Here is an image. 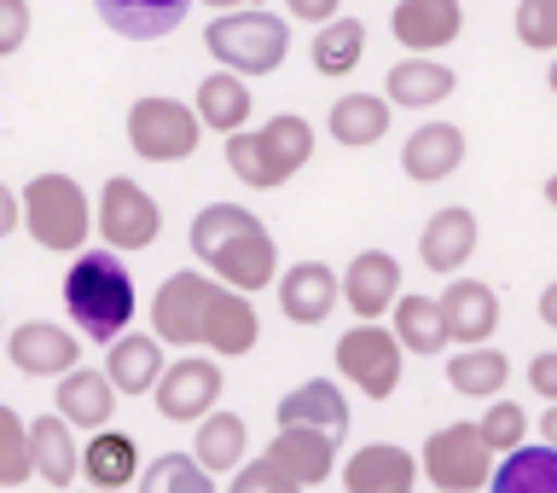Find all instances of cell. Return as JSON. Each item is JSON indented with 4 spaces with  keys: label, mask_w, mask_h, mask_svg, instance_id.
<instances>
[{
    "label": "cell",
    "mask_w": 557,
    "mask_h": 493,
    "mask_svg": "<svg viewBox=\"0 0 557 493\" xmlns=\"http://www.w3.org/2000/svg\"><path fill=\"white\" fill-rule=\"evenodd\" d=\"M151 331L169 348H209V355H250L261 343V320L256 303L233 285H221L215 273H169L151 296Z\"/></svg>",
    "instance_id": "1"
},
{
    "label": "cell",
    "mask_w": 557,
    "mask_h": 493,
    "mask_svg": "<svg viewBox=\"0 0 557 493\" xmlns=\"http://www.w3.org/2000/svg\"><path fill=\"white\" fill-rule=\"evenodd\" d=\"M191 256L203 261V273H215L221 285H233L244 296L268 291L278 273V244L261 226V215H250L244 204H209L191 221Z\"/></svg>",
    "instance_id": "2"
},
{
    "label": "cell",
    "mask_w": 557,
    "mask_h": 493,
    "mask_svg": "<svg viewBox=\"0 0 557 493\" xmlns=\"http://www.w3.org/2000/svg\"><path fill=\"white\" fill-rule=\"evenodd\" d=\"M64 313L87 343L128 337V325L139 313V291H134L128 261H122L116 250H104V244L99 250H82L64 273Z\"/></svg>",
    "instance_id": "3"
},
{
    "label": "cell",
    "mask_w": 557,
    "mask_h": 493,
    "mask_svg": "<svg viewBox=\"0 0 557 493\" xmlns=\"http://www.w3.org/2000/svg\"><path fill=\"white\" fill-rule=\"evenodd\" d=\"M308 157H313V122L296 111L226 139V169L250 192H278L296 169H308Z\"/></svg>",
    "instance_id": "4"
},
{
    "label": "cell",
    "mask_w": 557,
    "mask_h": 493,
    "mask_svg": "<svg viewBox=\"0 0 557 493\" xmlns=\"http://www.w3.org/2000/svg\"><path fill=\"white\" fill-rule=\"evenodd\" d=\"M99 226V209H87V192L70 174L47 169L24 186V233L52 256H82L87 233Z\"/></svg>",
    "instance_id": "5"
},
{
    "label": "cell",
    "mask_w": 557,
    "mask_h": 493,
    "mask_svg": "<svg viewBox=\"0 0 557 493\" xmlns=\"http://www.w3.org/2000/svg\"><path fill=\"white\" fill-rule=\"evenodd\" d=\"M209 59L233 76H273L290 59V29L273 12L244 7V12H215V24L203 29Z\"/></svg>",
    "instance_id": "6"
},
{
    "label": "cell",
    "mask_w": 557,
    "mask_h": 493,
    "mask_svg": "<svg viewBox=\"0 0 557 493\" xmlns=\"http://www.w3.org/2000/svg\"><path fill=\"white\" fill-rule=\"evenodd\" d=\"M424 482L435 493H487L499 470V453L487 447L482 424H442L424 442Z\"/></svg>",
    "instance_id": "7"
},
{
    "label": "cell",
    "mask_w": 557,
    "mask_h": 493,
    "mask_svg": "<svg viewBox=\"0 0 557 493\" xmlns=\"http://www.w3.org/2000/svg\"><path fill=\"white\" fill-rule=\"evenodd\" d=\"M337 372L355 383L366 400H389L400 390V372H407V348H400L395 325H348L337 337Z\"/></svg>",
    "instance_id": "8"
},
{
    "label": "cell",
    "mask_w": 557,
    "mask_h": 493,
    "mask_svg": "<svg viewBox=\"0 0 557 493\" xmlns=\"http://www.w3.org/2000/svg\"><path fill=\"white\" fill-rule=\"evenodd\" d=\"M198 139H203V116L186 111L181 99L151 94V99L128 104V146L146 163H186L198 151Z\"/></svg>",
    "instance_id": "9"
},
{
    "label": "cell",
    "mask_w": 557,
    "mask_h": 493,
    "mask_svg": "<svg viewBox=\"0 0 557 493\" xmlns=\"http://www.w3.org/2000/svg\"><path fill=\"white\" fill-rule=\"evenodd\" d=\"M157 233H163V209H157V198L139 181L116 174V181L99 186V238H104V250H116V256L151 250Z\"/></svg>",
    "instance_id": "10"
},
{
    "label": "cell",
    "mask_w": 557,
    "mask_h": 493,
    "mask_svg": "<svg viewBox=\"0 0 557 493\" xmlns=\"http://www.w3.org/2000/svg\"><path fill=\"white\" fill-rule=\"evenodd\" d=\"M215 400H221V366L215 360H203V355L169 360L163 383H157V412L169 424H203L209 412H221Z\"/></svg>",
    "instance_id": "11"
},
{
    "label": "cell",
    "mask_w": 557,
    "mask_h": 493,
    "mask_svg": "<svg viewBox=\"0 0 557 493\" xmlns=\"http://www.w3.org/2000/svg\"><path fill=\"white\" fill-rule=\"evenodd\" d=\"M7 355L24 378H70L82 366V331L70 325H47V320H24L12 325Z\"/></svg>",
    "instance_id": "12"
},
{
    "label": "cell",
    "mask_w": 557,
    "mask_h": 493,
    "mask_svg": "<svg viewBox=\"0 0 557 493\" xmlns=\"http://www.w3.org/2000/svg\"><path fill=\"white\" fill-rule=\"evenodd\" d=\"M395 303H400V261L389 250H360L343 273V308L355 320L377 325L383 313H395Z\"/></svg>",
    "instance_id": "13"
},
{
    "label": "cell",
    "mask_w": 557,
    "mask_h": 493,
    "mask_svg": "<svg viewBox=\"0 0 557 493\" xmlns=\"http://www.w3.org/2000/svg\"><path fill=\"white\" fill-rule=\"evenodd\" d=\"M389 29L412 59H424V52H442V47L459 41L465 12H459V0H400L389 12Z\"/></svg>",
    "instance_id": "14"
},
{
    "label": "cell",
    "mask_w": 557,
    "mask_h": 493,
    "mask_svg": "<svg viewBox=\"0 0 557 493\" xmlns=\"http://www.w3.org/2000/svg\"><path fill=\"white\" fill-rule=\"evenodd\" d=\"M343 303V279L325 261H296L278 279V313L290 325H325V313Z\"/></svg>",
    "instance_id": "15"
},
{
    "label": "cell",
    "mask_w": 557,
    "mask_h": 493,
    "mask_svg": "<svg viewBox=\"0 0 557 493\" xmlns=\"http://www.w3.org/2000/svg\"><path fill=\"white\" fill-rule=\"evenodd\" d=\"M418 256H424L430 273L459 279V268H465L470 256H476V215H470L465 204L435 209V215L424 221V233H418Z\"/></svg>",
    "instance_id": "16"
},
{
    "label": "cell",
    "mask_w": 557,
    "mask_h": 493,
    "mask_svg": "<svg viewBox=\"0 0 557 493\" xmlns=\"http://www.w3.org/2000/svg\"><path fill=\"white\" fill-rule=\"evenodd\" d=\"M442 313H447V331L459 348H482L499 331V296H494V285H482V279H447Z\"/></svg>",
    "instance_id": "17"
},
{
    "label": "cell",
    "mask_w": 557,
    "mask_h": 493,
    "mask_svg": "<svg viewBox=\"0 0 557 493\" xmlns=\"http://www.w3.org/2000/svg\"><path fill=\"white\" fill-rule=\"evenodd\" d=\"M418 465L407 447H395V442H372V447H360L355 459L343 465V488L348 493H412L418 488Z\"/></svg>",
    "instance_id": "18"
},
{
    "label": "cell",
    "mask_w": 557,
    "mask_h": 493,
    "mask_svg": "<svg viewBox=\"0 0 557 493\" xmlns=\"http://www.w3.org/2000/svg\"><path fill=\"white\" fill-rule=\"evenodd\" d=\"M163 337L157 331H128V337L111 343V355H104V372L122 395H157V383L169 372V355H163Z\"/></svg>",
    "instance_id": "19"
},
{
    "label": "cell",
    "mask_w": 557,
    "mask_h": 493,
    "mask_svg": "<svg viewBox=\"0 0 557 493\" xmlns=\"http://www.w3.org/2000/svg\"><path fill=\"white\" fill-rule=\"evenodd\" d=\"M459 163H465V128L459 122H418V134L400 146V169H407V181H418V186L447 181Z\"/></svg>",
    "instance_id": "20"
},
{
    "label": "cell",
    "mask_w": 557,
    "mask_h": 493,
    "mask_svg": "<svg viewBox=\"0 0 557 493\" xmlns=\"http://www.w3.org/2000/svg\"><path fill=\"white\" fill-rule=\"evenodd\" d=\"M278 430H320V435H348V400L331 378H308L278 400Z\"/></svg>",
    "instance_id": "21"
},
{
    "label": "cell",
    "mask_w": 557,
    "mask_h": 493,
    "mask_svg": "<svg viewBox=\"0 0 557 493\" xmlns=\"http://www.w3.org/2000/svg\"><path fill=\"white\" fill-rule=\"evenodd\" d=\"M116 383L111 372H94V366H76L70 378H59V418H70L76 430L87 435H99V430H111V418H116Z\"/></svg>",
    "instance_id": "22"
},
{
    "label": "cell",
    "mask_w": 557,
    "mask_h": 493,
    "mask_svg": "<svg viewBox=\"0 0 557 493\" xmlns=\"http://www.w3.org/2000/svg\"><path fill=\"white\" fill-rule=\"evenodd\" d=\"M29 442H35V477L47 488L70 493V482L82 477V447H76V424L59 412H41L29 418Z\"/></svg>",
    "instance_id": "23"
},
{
    "label": "cell",
    "mask_w": 557,
    "mask_h": 493,
    "mask_svg": "<svg viewBox=\"0 0 557 493\" xmlns=\"http://www.w3.org/2000/svg\"><path fill=\"white\" fill-rule=\"evenodd\" d=\"M268 459L285 470L290 482L320 488L331 470H337V435H320V430H273Z\"/></svg>",
    "instance_id": "24"
},
{
    "label": "cell",
    "mask_w": 557,
    "mask_h": 493,
    "mask_svg": "<svg viewBox=\"0 0 557 493\" xmlns=\"http://www.w3.org/2000/svg\"><path fill=\"white\" fill-rule=\"evenodd\" d=\"M94 7L122 41H163L169 29L186 24L191 0H94Z\"/></svg>",
    "instance_id": "25"
},
{
    "label": "cell",
    "mask_w": 557,
    "mask_h": 493,
    "mask_svg": "<svg viewBox=\"0 0 557 493\" xmlns=\"http://www.w3.org/2000/svg\"><path fill=\"white\" fill-rule=\"evenodd\" d=\"M389 116H395L389 94H343L325 116V134L348 151H366V146H377V139L389 134Z\"/></svg>",
    "instance_id": "26"
},
{
    "label": "cell",
    "mask_w": 557,
    "mask_h": 493,
    "mask_svg": "<svg viewBox=\"0 0 557 493\" xmlns=\"http://www.w3.org/2000/svg\"><path fill=\"white\" fill-rule=\"evenodd\" d=\"M82 477H87V488H99V493L134 488L139 477H146V470H139V442L122 435V430H99L94 442L82 447Z\"/></svg>",
    "instance_id": "27"
},
{
    "label": "cell",
    "mask_w": 557,
    "mask_h": 493,
    "mask_svg": "<svg viewBox=\"0 0 557 493\" xmlns=\"http://www.w3.org/2000/svg\"><path fill=\"white\" fill-rule=\"evenodd\" d=\"M453 87H459V76H453L447 64L435 59H400L389 76H383V94H389V104H407V111H430V104H447Z\"/></svg>",
    "instance_id": "28"
},
{
    "label": "cell",
    "mask_w": 557,
    "mask_h": 493,
    "mask_svg": "<svg viewBox=\"0 0 557 493\" xmlns=\"http://www.w3.org/2000/svg\"><path fill=\"white\" fill-rule=\"evenodd\" d=\"M191 459H198L209 477H238V470L250 465V430H244V418L238 412H209L198 424Z\"/></svg>",
    "instance_id": "29"
},
{
    "label": "cell",
    "mask_w": 557,
    "mask_h": 493,
    "mask_svg": "<svg viewBox=\"0 0 557 493\" xmlns=\"http://www.w3.org/2000/svg\"><path fill=\"white\" fill-rule=\"evenodd\" d=\"M191 111L203 116V128H215V134H244V122H250L256 111V99H250V82L233 76V70H215V76H203L198 82V104Z\"/></svg>",
    "instance_id": "30"
},
{
    "label": "cell",
    "mask_w": 557,
    "mask_h": 493,
    "mask_svg": "<svg viewBox=\"0 0 557 493\" xmlns=\"http://www.w3.org/2000/svg\"><path fill=\"white\" fill-rule=\"evenodd\" d=\"M395 337L407 355H442V348L453 343L447 331V313H442V296H400L395 303Z\"/></svg>",
    "instance_id": "31"
},
{
    "label": "cell",
    "mask_w": 557,
    "mask_h": 493,
    "mask_svg": "<svg viewBox=\"0 0 557 493\" xmlns=\"http://www.w3.org/2000/svg\"><path fill=\"white\" fill-rule=\"evenodd\" d=\"M505 378H511V360H505L494 343L447 355V383H453L465 400H494V395L505 390Z\"/></svg>",
    "instance_id": "32"
},
{
    "label": "cell",
    "mask_w": 557,
    "mask_h": 493,
    "mask_svg": "<svg viewBox=\"0 0 557 493\" xmlns=\"http://www.w3.org/2000/svg\"><path fill=\"white\" fill-rule=\"evenodd\" d=\"M308 59L320 76H355L360 59H366V24L360 17H331L325 29H313Z\"/></svg>",
    "instance_id": "33"
},
{
    "label": "cell",
    "mask_w": 557,
    "mask_h": 493,
    "mask_svg": "<svg viewBox=\"0 0 557 493\" xmlns=\"http://www.w3.org/2000/svg\"><path fill=\"white\" fill-rule=\"evenodd\" d=\"M487 493H557V447H517L511 459H499Z\"/></svg>",
    "instance_id": "34"
},
{
    "label": "cell",
    "mask_w": 557,
    "mask_h": 493,
    "mask_svg": "<svg viewBox=\"0 0 557 493\" xmlns=\"http://www.w3.org/2000/svg\"><path fill=\"white\" fill-rule=\"evenodd\" d=\"M139 493H215V477L198 459H186V453H163V459L146 465Z\"/></svg>",
    "instance_id": "35"
},
{
    "label": "cell",
    "mask_w": 557,
    "mask_h": 493,
    "mask_svg": "<svg viewBox=\"0 0 557 493\" xmlns=\"http://www.w3.org/2000/svg\"><path fill=\"white\" fill-rule=\"evenodd\" d=\"M35 477V442H29V418L24 412H0V482L24 488Z\"/></svg>",
    "instance_id": "36"
},
{
    "label": "cell",
    "mask_w": 557,
    "mask_h": 493,
    "mask_svg": "<svg viewBox=\"0 0 557 493\" xmlns=\"http://www.w3.org/2000/svg\"><path fill=\"white\" fill-rule=\"evenodd\" d=\"M482 435H487V447L499 453V459H511V453L522 447V435H529V412L517 407V400H494L482 418Z\"/></svg>",
    "instance_id": "37"
},
{
    "label": "cell",
    "mask_w": 557,
    "mask_h": 493,
    "mask_svg": "<svg viewBox=\"0 0 557 493\" xmlns=\"http://www.w3.org/2000/svg\"><path fill=\"white\" fill-rule=\"evenodd\" d=\"M517 41L534 52H557V0H522L517 7Z\"/></svg>",
    "instance_id": "38"
},
{
    "label": "cell",
    "mask_w": 557,
    "mask_h": 493,
    "mask_svg": "<svg viewBox=\"0 0 557 493\" xmlns=\"http://www.w3.org/2000/svg\"><path fill=\"white\" fill-rule=\"evenodd\" d=\"M226 493H308V488H302V482H290L285 470H278V465L268 459V453H261V459H250V465L238 470Z\"/></svg>",
    "instance_id": "39"
},
{
    "label": "cell",
    "mask_w": 557,
    "mask_h": 493,
    "mask_svg": "<svg viewBox=\"0 0 557 493\" xmlns=\"http://www.w3.org/2000/svg\"><path fill=\"white\" fill-rule=\"evenodd\" d=\"M29 41V0H0V59Z\"/></svg>",
    "instance_id": "40"
},
{
    "label": "cell",
    "mask_w": 557,
    "mask_h": 493,
    "mask_svg": "<svg viewBox=\"0 0 557 493\" xmlns=\"http://www.w3.org/2000/svg\"><path fill=\"white\" fill-rule=\"evenodd\" d=\"M285 12L296 17V24H313V29H325L331 17H343V0H285Z\"/></svg>",
    "instance_id": "41"
},
{
    "label": "cell",
    "mask_w": 557,
    "mask_h": 493,
    "mask_svg": "<svg viewBox=\"0 0 557 493\" xmlns=\"http://www.w3.org/2000/svg\"><path fill=\"white\" fill-rule=\"evenodd\" d=\"M529 390L557 407V355H534V360H529Z\"/></svg>",
    "instance_id": "42"
},
{
    "label": "cell",
    "mask_w": 557,
    "mask_h": 493,
    "mask_svg": "<svg viewBox=\"0 0 557 493\" xmlns=\"http://www.w3.org/2000/svg\"><path fill=\"white\" fill-rule=\"evenodd\" d=\"M540 320H546V325L557 331V279H552L546 291H540Z\"/></svg>",
    "instance_id": "43"
},
{
    "label": "cell",
    "mask_w": 557,
    "mask_h": 493,
    "mask_svg": "<svg viewBox=\"0 0 557 493\" xmlns=\"http://www.w3.org/2000/svg\"><path fill=\"white\" fill-rule=\"evenodd\" d=\"M540 442L557 447V407H546V418H540Z\"/></svg>",
    "instance_id": "44"
},
{
    "label": "cell",
    "mask_w": 557,
    "mask_h": 493,
    "mask_svg": "<svg viewBox=\"0 0 557 493\" xmlns=\"http://www.w3.org/2000/svg\"><path fill=\"white\" fill-rule=\"evenodd\" d=\"M203 7H215V12H244V7H256V0H203Z\"/></svg>",
    "instance_id": "45"
},
{
    "label": "cell",
    "mask_w": 557,
    "mask_h": 493,
    "mask_svg": "<svg viewBox=\"0 0 557 493\" xmlns=\"http://www.w3.org/2000/svg\"><path fill=\"white\" fill-rule=\"evenodd\" d=\"M546 204L557 209V174H552V181H546Z\"/></svg>",
    "instance_id": "46"
},
{
    "label": "cell",
    "mask_w": 557,
    "mask_h": 493,
    "mask_svg": "<svg viewBox=\"0 0 557 493\" xmlns=\"http://www.w3.org/2000/svg\"><path fill=\"white\" fill-rule=\"evenodd\" d=\"M546 82H552V94H557V52H552V76Z\"/></svg>",
    "instance_id": "47"
},
{
    "label": "cell",
    "mask_w": 557,
    "mask_h": 493,
    "mask_svg": "<svg viewBox=\"0 0 557 493\" xmlns=\"http://www.w3.org/2000/svg\"><path fill=\"white\" fill-rule=\"evenodd\" d=\"M87 493H99V488H87Z\"/></svg>",
    "instance_id": "48"
}]
</instances>
